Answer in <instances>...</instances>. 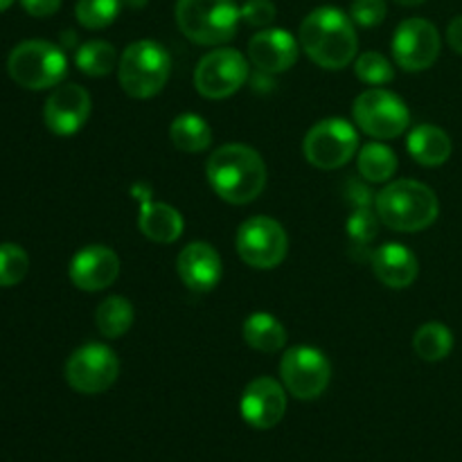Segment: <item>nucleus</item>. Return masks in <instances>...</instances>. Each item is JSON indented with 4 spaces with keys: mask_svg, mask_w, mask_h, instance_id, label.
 Here are the masks:
<instances>
[{
    "mask_svg": "<svg viewBox=\"0 0 462 462\" xmlns=\"http://www.w3.org/2000/svg\"><path fill=\"white\" fill-rule=\"evenodd\" d=\"M122 0H77L75 16L88 30H104L120 16Z\"/></svg>",
    "mask_w": 462,
    "mask_h": 462,
    "instance_id": "obj_28",
    "label": "nucleus"
},
{
    "mask_svg": "<svg viewBox=\"0 0 462 462\" xmlns=\"http://www.w3.org/2000/svg\"><path fill=\"white\" fill-rule=\"evenodd\" d=\"M134 307L126 298L108 296L95 311V323L104 338H120L134 325Z\"/></svg>",
    "mask_w": 462,
    "mask_h": 462,
    "instance_id": "obj_24",
    "label": "nucleus"
},
{
    "mask_svg": "<svg viewBox=\"0 0 462 462\" xmlns=\"http://www.w3.org/2000/svg\"><path fill=\"white\" fill-rule=\"evenodd\" d=\"M23 9H25L30 16L36 18H45V16H52V14L59 12L61 7V0H21Z\"/></svg>",
    "mask_w": 462,
    "mask_h": 462,
    "instance_id": "obj_34",
    "label": "nucleus"
},
{
    "mask_svg": "<svg viewBox=\"0 0 462 462\" xmlns=\"http://www.w3.org/2000/svg\"><path fill=\"white\" fill-rule=\"evenodd\" d=\"M171 72V59L156 41H135L120 57L117 79L122 90L135 99H147L165 88Z\"/></svg>",
    "mask_w": 462,
    "mask_h": 462,
    "instance_id": "obj_5",
    "label": "nucleus"
},
{
    "mask_svg": "<svg viewBox=\"0 0 462 462\" xmlns=\"http://www.w3.org/2000/svg\"><path fill=\"white\" fill-rule=\"evenodd\" d=\"M373 271L386 287L406 289L418 278V257L404 244H383L373 253Z\"/></svg>",
    "mask_w": 462,
    "mask_h": 462,
    "instance_id": "obj_20",
    "label": "nucleus"
},
{
    "mask_svg": "<svg viewBox=\"0 0 462 462\" xmlns=\"http://www.w3.org/2000/svg\"><path fill=\"white\" fill-rule=\"evenodd\" d=\"M120 374V359L104 343H88L66 361V382L81 395L108 391Z\"/></svg>",
    "mask_w": 462,
    "mask_h": 462,
    "instance_id": "obj_9",
    "label": "nucleus"
},
{
    "mask_svg": "<svg viewBox=\"0 0 462 462\" xmlns=\"http://www.w3.org/2000/svg\"><path fill=\"white\" fill-rule=\"evenodd\" d=\"M300 45L320 68L341 70L356 57L355 21L337 7H319L300 23Z\"/></svg>",
    "mask_w": 462,
    "mask_h": 462,
    "instance_id": "obj_1",
    "label": "nucleus"
},
{
    "mask_svg": "<svg viewBox=\"0 0 462 462\" xmlns=\"http://www.w3.org/2000/svg\"><path fill=\"white\" fill-rule=\"evenodd\" d=\"M395 3L404 5V7H418V5H422L424 0H395Z\"/></svg>",
    "mask_w": 462,
    "mask_h": 462,
    "instance_id": "obj_36",
    "label": "nucleus"
},
{
    "mask_svg": "<svg viewBox=\"0 0 462 462\" xmlns=\"http://www.w3.org/2000/svg\"><path fill=\"white\" fill-rule=\"evenodd\" d=\"M135 199H140L138 228L144 237L158 244H171L183 235V217L176 208L152 201L149 194L138 192V189H135Z\"/></svg>",
    "mask_w": 462,
    "mask_h": 462,
    "instance_id": "obj_19",
    "label": "nucleus"
},
{
    "mask_svg": "<svg viewBox=\"0 0 462 462\" xmlns=\"http://www.w3.org/2000/svg\"><path fill=\"white\" fill-rule=\"evenodd\" d=\"M242 21L253 27H266L275 21V5L271 0H248L239 9Z\"/></svg>",
    "mask_w": 462,
    "mask_h": 462,
    "instance_id": "obj_33",
    "label": "nucleus"
},
{
    "mask_svg": "<svg viewBox=\"0 0 462 462\" xmlns=\"http://www.w3.org/2000/svg\"><path fill=\"white\" fill-rule=\"evenodd\" d=\"M244 341L253 350L273 355V352L282 350L284 343H287V329L275 316L257 311V314L248 316L246 323H244Z\"/></svg>",
    "mask_w": 462,
    "mask_h": 462,
    "instance_id": "obj_22",
    "label": "nucleus"
},
{
    "mask_svg": "<svg viewBox=\"0 0 462 462\" xmlns=\"http://www.w3.org/2000/svg\"><path fill=\"white\" fill-rule=\"evenodd\" d=\"M176 271L185 287L192 291H212L221 280V257L210 244L194 242L179 253Z\"/></svg>",
    "mask_w": 462,
    "mask_h": 462,
    "instance_id": "obj_18",
    "label": "nucleus"
},
{
    "mask_svg": "<svg viewBox=\"0 0 462 462\" xmlns=\"http://www.w3.org/2000/svg\"><path fill=\"white\" fill-rule=\"evenodd\" d=\"M280 377L284 388L298 400H316L328 388L332 377V365L328 356L310 346H298L287 350L280 361Z\"/></svg>",
    "mask_w": 462,
    "mask_h": 462,
    "instance_id": "obj_11",
    "label": "nucleus"
},
{
    "mask_svg": "<svg viewBox=\"0 0 462 462\" xmlns=\"http://www.w3.org/2000/svg\"><path fill=\"white\" fill-rule=\"evenodd\" d=\"M30 271V257L18 244H0V287H16Z\"/></svg>",
    "mask_w": 462,
    "mask_h": 462,
    "instance_id": "obj_29",
    "label": "nucleus"
},
{
    "mask_svg": "<svg viewBox=\"0 0 462 462\" xmlns=\"http://www.w3.org/2000/svg\"><path fill=\"white\" fill-rule=\"evenodd\" d=\"M90 116V95L79 84H61L52 90L43 108L45 125L57 135H72Z\"/></svg>",
    "mask_w": 462,
    "mask_h": 462,
    "instance_id": "obj_15",
    "label": "nucleus"
},
{
    "mask_svg": "<svg viewBox=\"0 0 462 462\" xmlns=\"http://www.w3.org/2000/svg\"><path fill=\"white\" fill-rule=\"evenodd\" d=\"M413 347L420 359L436 364V361L447 359L451 355V350H454V334L442 323H424L415 332Z\"/></svg>",
    "mask_w": 462,
    "mask_h": 462,
    "instance_id": "obj_26",
    "label": "nucleus"
},
{
    "mask_svg": "<svg viewBox=\"0 0 462 462\" xmlns=\"http://www.w3.org/2000/svg\"><path fill=\"white\" fill-rule=\"evenodd\" d=\"M289 251L282 226L271 217H251L237 230V253L253 269H275Z\"/></svg>",
    "mask_w": 462,
    "mask_h": 462,
    "instance_id": "obj_10",
    "label": "nucleus"
},
{
    "mask_svg": "<svg viewBox=\"0 0 462 462\" xmlns=\"http://www.w3.org/2000/svg\"><path fill=\"white\" fill-rule=\"evenodd\" d=\"M14 0H0V12H5L7 7H12Z\"/></svg>",
    "mask_w": 462,
    "mask_h": 462,
    "instance_id": "obj_37",
    "label": "nucleus"
},
{
    "mask_svg": "<svg viewBox=\"0 0 462 462\" xmlns=\"http://www.w3.org/2000/svg\"><path fill=\"white\" fill-rule=\"evenodd\" d=\"M440 34L424 18H406L393 36V54L397 66L409 72H422L436 63L440 54Z\"/></svg>",
    "mask_w": 462,
    "mask_h": 462,
    "instance_id": "obj_13",
    "label": "nucleus"
},
{
    "mask_svg": "<svg viewBox=\"0 0 462 462\" xmlns=\"http://www.w3.org/2000/svg\"><path fill=\"white\" fill-rule=\"evenodd\" d=\"M68 275L81 291H102L120 275V257L108 246H86L70 260Z\"/></svg>",
    "mask_w": 462,
    "mask_h": 462,
    "instance_id": "obj_16",
    "label": "nucleus"
},
{
    "mask_svg": "<svg viewBox=\"0 0 462 462\" xmlns=\"http://www.w3.org/2000/svg\"><path fill=\"white\" fill-rule=\"evenodd\" d=\"M116 48L106 41H88L75 54V63L84 75L104 77L116 68Z\"/></svg>",
    "mask_w": 462,
    "mask_h": 462,
    "instance_id": "obj_27",
    "label": "nucleus"
},
{
    "mask_svg": "<svg viewBox=\"0 0 462 462\" xmlns=\"http://www.w3.org/2000/svg\"><path fill=\"white\" fill-rule=\"evenodd\" d=\"M7 72L27 90H45L59 86L68 72V59L59 45L50 41H23L7 59Z\"/></svg>",
    "mask_w": 462,
    "mask_h": 462,
    "instance_id": "obj_6",
    "label": "nucleus"
},
{
    "mask_svg": "<svg viewBox=\"0 0 462 462\" xmlns=\"http://www.w3.org/2000/svg\"><path fill=\"white\" fill-rule=\"evenodd\" d=\"M248 79V63L242 52L230 48L212 50L194 70V86L208 99H224L237 93Z\"/></svg>",
    "mask_w": 462,
    "mask_h": 462,
    "instance_id": "obj_12",
    "label": "nucleus"
},
{
    "mask_svg": "<svg viewBox=\"0 0 462 462\" xmlns=\"http://www.w3.org/2000/svg\"><path fill=\"white\" fill-rule=\"evenodd\" d=\"M447 41L456 52L462 54V16H456L447 27Z\"/></svg>",
    "mask_w": 462,
    "mask_h": 462,
    "instance_id": "obj_35",
    "label": "nucleus"
},
{
    "mask_svg": "<svg viewBox=\"0 0 462 462\" xmlns=\"http://www.w3.org/2000/svg\"><path fill=\"white\" fill-rule=\"evenodd\" d=\"M239 411L244 422L253 429H273L287 413V393L275 379L257 377L244 391Z\"/></svg>",
    "mask_w": 462,
    "mask_h": 462,
    "instance_id": "obj_14",
    "label": "nucleus"
},
{
    "mask_svg": "<svg viewBox=\"0 0 462 462\" xmlns=\"http://www.w3.org/2000/svg\"><path fill=\"white\" fill-rule=\"evenodd\" d=\"M386 14H388L386 0H352L350 18L355 21V25H361V27L382 25Z\"/></svg>",
    "mask_w": 462,
    "mask_h": 462,
    "instance_id": "obj_32",
    "label": "nucleus"
},
{
    "mask_svg": "<svg viewBox=\"0 0 462 462\" xmlns=\"http://www.w3.org/2000/svg\"><path fill=\"white\" fill-rule=\"evenodd\" d=\"M352 116L364 134L377 140L397 138L411 125V113L404 99L383 88H370L361 93L355 99Z\"/></svg>",
    "mask_w": 462,
    "mask_h": 462,
    "instance_id": "obj_7",
    "label": "nucleus"
},
{
    "mask_svg": "<svg viewBox=\"0 0 462 462\" xmlns=\"http://www.w3.org/2000/svg\"><path fill=\"white\" fill-rule=\"evenodd\" d=\"M356 149H359V134L350 122L341 117L316 122L302 143L305 158L319 170H338L350 162V158H355Z\"/></svg>",
    "mask_w": 462,
    "mask_h": 462,
    "instance_id": "obj_8",
    "label": "nucleus"
},
{
    "mask_svg": "<svg viewBox=\"0 0 462 462\" xmlns=\"http://www.w3.org/2000/svg\"><path fill=\"white\" fill-rule=\"evenodd\" d=\"M347 235H350V246L355 251H364L377 235V217L368 208H359L347 221Z\"/></svg>",
    "mask_w": 462,
    "mask_h": 462,
    "instance_id": "obj_31",
    "label": "nucleus"
},
{
    "mask_svg": "<svg viewBox=\"0 0 462 462\" xmlns=\"http://www.w3.org/2000/svg\"><path fill=\"white\" fill-rule=\"evenodd\" d=\"M377 217L397 233H420L438 219L440 203L436 192L420 180L402 179L386 185L374 199Z\"/></svg>",
    "mask_w": 462,
    "mask_h": 462,
    "instance_id": "obj_3",
    "label": "nucleus"
},
{
    "mask_svg": "<svg viewBox=\"0 0 462 462\" xmlns=\"http://www.w3.org/2000/svg\"><path fill=\"white\" fill-rule=\"evenodd\" d=\"M170 138L176 149L185 153L206 152L212 144V129L197 113H183L171 122Z\"/></svg>",
    "mask_w": 462,
    "mask_h": 462,
    "instance_id": "obj_23",
    "label": "nucleus"
},
{
    "mask_svg": "<svg viewBox=\"0 0 462 462\" xmlns=\"http://www.w3.org/2000/svg\"><path fill=\"white\" fill-rule=\"evenodd\" d=\"M409 153L424 167L445 165L451 156V138L433 125L415 126L406 140Z\"/></svg>",
    "mask_w": 462,
    "mask_h": 462,
    "instance_id": "obj_21",
    "label": "nucleus"
},
{
    "mask_svg": "<svg viewBox=\"0 0 462 462\" xmlns=\"http://www.w3.org/2000/svg\"><path fill=\"white\" fill-rule=\"evenodd\" d=\"M300 45L289 32L271 27L262 30L248 41V57L260 70L264 72H284L296 66Z\"/></svg>",
    "mask_w": 462,
    "mask_h": 462,
    "instance_id": "obj_17",
    "label": "nucleus"
},
{
    "mask_svg": "<svg viewBox=\"0 0 462 462\" xmlns=\"http://www.w3.org/2000/svg\"><path fill=\"white\" fill-rule=\"evenodd\" d=\"M212 189L233 206L251 203L264 192L266 165L255 149L246 144H224L206 165Z\"/></svg>",
    "mask_w": 462,
    "mask_h": 462,
    "instance_id": "obj_2",
    "label": "nucleus"
},
{
    "mask_svg": "<svg viewBox=\"0 0 462 462\" xmlns=\"http://www.w3.org/2000/svg\"><path fill=\"white\" fill-rule=\"evenodd\" d=\"M359 171L370 183H386L397 171V156L382 143H368L359 152Z\"/></svg>",
    "mask_w": 462,
    "mask_h": 462,
    "instance_id": "obj_25",
    "label": "nucleus"
},
{
    "mask_svg": "<svg viewBox=\"0 0 462 462\" xmlns=\"http://www.w3.org/2000/svg\"><path fill=\"white\" fill-rule=\"evenodd\" d=\"M355 72L361 81L370 86H382L395 77L393 63L379 52H364L355 61Z\"/></svg>",
    "mask_w": 462,
    "mask_h": 462,
    "instance_id": "obj_30",
    "label": "nucleus"
},
{
    "mask_svg": "<svg viewBox=\"0 0 462 462\" xmlns=\"http://www.w3.org/2000/svg\"><path fill=\"white\" fill-rule=\"evenodd\" d=\"M242 14L233 0H179L176 23L199 45L228 43L237 34Z\"/></svg>",
    "mask_w": 462,
    "mask_h": 462,
    "instance_id": "obj_4",
    "label": "nucleus"
}]
</instances>
